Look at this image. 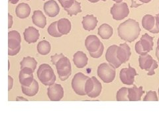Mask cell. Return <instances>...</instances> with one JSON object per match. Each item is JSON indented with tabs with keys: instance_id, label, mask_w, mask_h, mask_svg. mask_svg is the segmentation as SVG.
Masks as SVG:
<instances>
[{
	"instance_id": "cell-14",
	"label": "cell",
	"mask_w": 159,
	"mask_h": 119,
	"mask_svg": "<svg viewBox=\"0 0 159 119\" xmlns=\"http://www.w3.org/2000/svg\"><path fill=\"white\" fill-rule=\"evenodd\" d=\"M101 43L97 36L89 35L86 39L85 46L89 52H94L99 48Z\"/></svg>"
},
{
	"instance_id": "cell-19",
	"label": "cell",
	"mask_w": 159,
	"mask_h": 119,
	"mask_svg": "<svg viewBox=\"0 0 159 119\" xmlns=\"http://www.w3.org/2000/svg\"><path fill=\"white\" fill-rule=\"evenodd\" d=\"M31 11V7L27 3H21L18 4L17 6L16 9V14L17 17L20 19H26L29 16Z\"/></svg>"
},
{
	"instance_id": "cell-9",
	"label": "cell",
	"mask_w": 159,
	"mask_h": 119,
	"mask_svg": "<svg viewBox=\"0 0 159 119\" xmlns=\"http://www.w3.org/2000/svg\"><path fill=\"white\" fill-rule=\"evenodd\" d=\"M117 45H112L109 46L106 54V59L109 64H111L113 66L116 68H118L121 66V62L119 60L117 55Z\"/></svg>"
},
{
	"instance_id": "cell-37",
	"label": "cell",
	"mask_w": 159,
	"mask_h": 119,
	"mask_svg": "<svg viewBox=\"0 0 159 119\" xmlns=\"http://www.w3.org/2000/svg\"><path fill=\"white\" fill-rule=\"evenodd\" d=\"M150 32L153 34L159 33V14H157L156 15L155 26L151 30Z\"/></svg>"
},
{
	"instance_id": "cell-29",
	"label": "cell",
	"mask_w": 159,
	"mask_h": 119,
	"mask_svg": "<svg viewBox=\"0 0 159 119\" xmlns=\"http://www.w3.org/2000/svg\"><path fill=\"white\" fill-rule=\"evenodd\" d=\"M20 65H21V68H30L33 69V70H35V69L37 68V62L36 61V60L34 58L27 56V57H25L23 60L20 63Z\"/></svg>"
},
{
	"instance_id": "cell-44",
	"label": "cell",
	"mask_w": 159,
	"mask_h": 119,
	"mask_svg": "<svg viewBox=\"0 0 159 119\" xmlns=\"http://www.w3.org/2000/svg\"><path fill=\"white\" fill-rule=\"evenodd\" d=\"M139 1H140L142 3H148L151 2V0H139Z\"/></svg>"
},
{
	"instance_id": "cell-15",
	"label": "cell",
	"mask_w": 159,
	"mask_h": 119,
	"mask_svg": "<svg viewBox=\"0 0 159 119\" xmlns=\"http://www.w3.org/2000/svg\"><path fill=\"white\" fill-rule=\"evenodd\" d=\"M144 91L143 87L140 86L137 87L134 85L133 87L128 88V98L130 101H138L141 99V97L143 95Z\"/></svg>"
},
{
	"instance_id": "cell-13",
	"label": "cell",
	"mask_w": 159,
	"mask_h": 119,
	"mask_svg": "<svg viewBox=\"0 0 159 119\" xmlns=\"http://www.w3.org/2000/svg\"><path fill=\"white\" fill-rule=\"evenodd\" d=\"M21 38L16 31H11L8 33V48L15 49L21 46Z\"/></svg>"
},
{
	"instance_id": "cell-51",
	"label": "cell",
	"mask_w": 159,
	"mask_h": 119,
	"mask_svg": "<svg viewBox=\"0 0 159 119\" xmlns=\"http://www.w3.org/2000/svg\"><path fill=\"white\" fill-rule=\"evenodd\" d=\"M158 94H159V89H158Z\"/></svg>"
},
{
	"instance_id": "cell-8",
	"label": "cell",
	"mask_w": 159,
	"mask_h": 119,
	"mask_svg": "<svg viewBox=\"0 0 159 119\" xmlns=\"http://www.w3.org/2000/svg\"><path fill=\"white\" fill-rule=\"evenodd\" d=\"M33 72V69L30 68H21V71L19 72V82L21 86H29L31 85L34 80Z\"/></svg>"
},
{
	"instance_id": "cell-41",
	"label": "cell",
	"mask_w": 159,
	"mask_h": 119,
	"mask_svg": "<svg viewBox=\"0 0 159 119\" xmlns=\"http://www.w3.org/2000/svg\"><path fill=\"white\" fill-rule=\"evenodd\" d=\"M8 81H9V83H8V91H10L12 89L13 87V78L9 76H8Z\"/></svg>"
},
{
	"instance_id": "cell-31",
	"label": "cell",
	"mask_w": 159,
	"mask_h": 119,
	"mask_svg": "<svg viewBox=\"0 0 159 119\" xmlns=\"http://www.w3.org/2000/svg\"><path fill=\"white\" fill-rule=\"evenodd\" d=\"M47 31L50 35L53 37H61L62 36V34L59 32L58 29L57 21L53 22L50 24L47 29Z\"/></svg>"
},
{
	"instance_id": "cell-48",
	"label": "cell",
	"mask_w": 159,
	"mask_h": 119,
	"mask_svg": "<svg viewBox=\"0 0 159 119\" xmlns=\"http://www.w3.org/2000/svg\"><path fill=\"white\" fill-rule=\"evenodd\" d=\"M157 49L159 51V38H158V41H157Z\"/></svg>"
},
{
	"instance_id": "cell-32",
	"label": "cell",
	"mask_w": 159,
	"mask_h": 119,
	"mask_svg": "<svg viewBox=\"0 0 159 119\" xmlns=\"http://www.w3.org/2000/svg\"><path fill=\"white\" fill-rule=\"evenodd\" d=\"M116 99L118 101H127L128 98V88L122 87L117 91Z\"/></svg>"
},
{
	"instance_id": "cell-24",
	"label": "cell",
	"mask_w": 159,
	"mask_h": 119,
	"mask_svg": "<svg viewBox=\"0 0 159 119\" xmlns=\"http://www.w3.org/2000/svg\"><path fill=\"white\" fill-rule=\"evenodd\" d=\"M113 28L108 24L104 23L98 29V34L103 39H109L113 35Z\"/></svg>"
},
{
	"instance_id": "cell-12",
	"label": "cell",
	"mask_w": 159,
	"mask_h": 119,
	"mask_svg": "<svg viewBox=\"0 0 159 119\" xmlns=\"http://www.w3.org/2000/svg\"><path fill=\"white\" fill-rule=\"evenodd\" d=\"M24 38L27 43H35L39 38L40 34L38 30L33 27H29L23 33Z\"/></svg>"
},
{
	"instance_id": "cell-17",
	"label": "cell",
	"mask_w": 159,
	"mask_h": 119,
	"mask_svg": "<svg viewBox=\"0 0 159 119\" xmlns=\"http://www.w3.org/2000/svg\"><path fill=\"white\" fill-rule=\"evenodd\" d=\"M73 62L78 68H83L88 64V58L85 53L82 51H78L73 56Z\"/></svg>"
},
{
	"instance_id": "cell-40",
	"label": "cell",
	"mask_w": 159,
	"mask_h": 119,
	"mask_svg": "<svg viewBox=\"0 0 159 119\" xmlns=\"http://www.w3.org/2000/svg\"><path fill=\"white\" fill-rule=\"evenodd\" d=\"M62 56H63V54H54V56H51V62H52V63L54 65V64H56V62Z\"/></svg>"
},
{
	"instance_id": "cell-42",
	"label": "cell",
	"mask_w": 159,
	"mask_h": 119,
	"mask_svg": "<svg viewBox=\"0 0 159 119\" xmlns=\"http://www.w3.org/2000/svg\"><path fill=\"white\" fill-rule=\"evenodd\" d=\"M8 28L11 29L13 25V17L9 13H8Z\"/></svg>"
},
{
	"instance_id": "cell-49",
	"label": "cell",
	"mask_w": 159,
	"mask_h": 119,
	"mask_svg": "<svg viewBox=\"0 0 159 119\" xmlns=\"http://www.w3.org/2000/svg\"><path fill=\"white\" fill-rule=\"evenodd\" d=\"M113 1H114L115 2H116V3H121V2H123V0H113Z\"/></svg>"
},
{
	"instance_id": "cell-52",
	"label": "cell",
	"mask_w": 159,
	"mask_h": 119,
	"mask_svg": "<svg viewBox=\"0 0 159 119\" xmlns=\"http://www.w3.org/2000/svg\"><path fill=\"white\" fill-rule=\"evenodd\" d=\"M158 14H159V13H158Z\"/></svg>"
},
{
	"instance_id": "cell-46",
	"label": "cell",
	"mask_w": 159,
	"mask_h": 119,
	"mask_svg": "<svg viewBox=\"0 0 159 119\" xmlns=\"http://www.w3.org/2000/svg\"><path fill=\"white\" fill-rule=\"evenodd\" d=\"M156 56H157V58L158 59V61L159 62V51L157 49H156Z\"/></svg>"
},
{
	"instance_id": "cell-30",
	"label": "cell",
	"mask_w": 159,
	"mask_h": 119,
	"mask_svg": "<svg viewBox=\"0 0 159 119\" xmlns=\"http://www.w3.org/2000/svg\"><path fill=\"white\" fill-rule=\"evenodd\" d=\"M66 11H67L68 14L70 16H73V15H76L79 13L82 12V8H81V3L77 2L76 0L74 1L72 6L67 9H64Z\"/></svg>"
},
{
	"instance_id": "cell-7",
	"label": "cell",
	"mask_w": 159,
	"mask_h": 119,
	"mask_svg": "<svg viewBox=\"0 0 159 119\" xmlns=\"http://www.w3.org/2000/svg\"><path fill=\"white\" fill-rule=\"evenodd\" d=\"M47 95L52 101H59L64 97V89L61 84L54 83L47 89Z\"/></svg>"
},
{
	"instance_id": "cell-18",
	"label": "cell",
	"mask_w": 159,
	"mask_h": 119,
	"mask_svg": "<svg viewBox=\"0 0 159 119\" xmlns=\"http://www.w3.org/2000/svg\"><path fill=\"white\" fill-rule=\"evenodd\" d=\"M98 23V19L93 15H87L83 17L82 25L86 31H93L96 29Z\"/></svg>"
},
{
	"instance_id": "cell-27",
	"label": "cell",
	"mask_w": 159,
	"mask_h": 119,
	"mask_svg": "<svg viewBox=\"0 0 159 119\" xmlns=\"http://www.w3.org/2000/svg\"><path fill=\"white\" fill-rule=\"evenodd\" d=\"M92 79L94 82V86L92 91L88 94V96L91 98H96L101 94L102 90V83L99 82V80L96 77L93 76Z\"/></svg>"
},
{
	"instance_id": "cell-45",
	"label": "cell",
	"mask_w": 159,
	"mask_h": 119,
	"mask_svg": "<svg viewBox=\"0 0 159 119\" xmlns=\"http://www.w3.org/2000/svg\"><path fill=\"white\" fill-rule=\"evenodd\" d=\"M19 0H9V3H11V4H16Z\"/></svg>"
},
{
	"instance_id": "cell-1",
	"label": "cell",
	"mask_w": 159,
	"mask_h": 119,
	"mask_svg": "<svg viewBox=\"0 0 159 119\" xmlns=\"http://www.w3.org/2000/svg\"><path fill=\"white\" fill-rule=\"evenodd\" d=\"M139 24L135 20L129 19L119 24L117 29L118 35L124 41L132 42L139 37L141 33Z\"/></svg>"
},
{
	"instance_id": "cell-34",
	"label": "cell",
	"mask_w": 159,
	"mask_h": 119,
	"mask_svg": "<svg viewBox=\"0 0 159 119\" xmlns=\"http://www.w3.org/2000/svg\"><path fill=\"white\" fill-rule=\"evenodd\" d=\"M94 86V82L92 77H88L87 79V81L86 82V85H85V93L86 95H88V94L90 93Z\"/></svg>"
},
{
	"instance_id": "cell-22",
	"label": "cell",
	"mask_w": 159,
	"mask_h": 119,
	"mask_svg": "<svg viewBox=\"0 0 159 119\" xmlns=\"http://www.w3.org/2000/svg\"><path fill=\"white\" fill-rule=\"evenodd\" d=\"M152 57L149 55L148 54H144V55H141L139 58V66H140L141 69H145L146 71H148V69L151 68L152 64L154 62Z\"/></svg>"
},
{
	"instance_id": "cell-23",
	"label": "cell",
	"mask_w": 159,
	"mask_h": 119,
	"mask_svg": "<svg viewBox=\"0 0 159 119\" xmlns=\"http://www.w3.org/2000/svg\"><path fill=\"white\" fill-rule=\"evenodd\" d=\"M21 90L23 94L29 97H33L37 95L39 91V83L34 79L31 86H21Z\"/></svg>"
},
{
	"instance_id": "cell-25",
	"label": "cell",
	"mask_w": 159,
	"mask_h": 119,
	"mask_svg": "<svg viewBox=\"0 0 159 119\" xmlns=\"http://www.w3.org/2000/svg\"><path fill=\"white\" fill-rule=\"evenodd\" d=\"M155 24V17L151 15L147 14L142 19L143 27L147 31H150Z\"/></svg>"
},
{
	"instance_id": "cell-2",
	"label": "cell",
	"mask_w": 159,
	"mask_h": 119,
	"mask_svg": "<svg viewBox=\"0 0 159 119\" xmlns=\"http://www.w3.org/2000/svg\"><path fill=\"white\" fill-rule=\"evenodd\" d=\"M37 77L44 86L53 85L56 81V76L53 69L47 64H43L37 70Z\"/></svg>"
},
{
	"instance_id": "cell-28",
	"label": "cell",
	"mask_w": 159,
	"mask_h": 119,
	"mask_svg": "<svg viewBox=\"0 0 159 119\" xmlns=\"http://www.w3.org/2000/svg\"><path fill=\"white\" fill-rule=\"evenodd\" d=\"M51 46L47 41H40L37 44V51L41 55H47L51 52Z\"/></svg>"
},
{
	"instance_id": "cell-20",
	"label": "cell",
	"mask_w": 159,
	"mask_h": 119,
	"mask_svg": "<svg viewBox=\"0 0 159 119\" xmlns=\"http://www.w3.org/2000/svg\"><path fill=\"white\" fill-rule=\"evenodd\" d=\"M139 42H140L141 45L142 46L143 50L145 51L146 53H148L152 51L154 45L152 37H151L147 33H146L142 36Z\"/></svg>"
},
{
	"instance_id": "cell-39",
	"label": "cell",
	"mask_w": 159,
	"mask_h": 119,
	"mask_svg": "<svg viewBox=\"0 0 159 119\" xmlns=\"http://www.w3.org/2000/svg\"><path fill=\"white\" fill-rule=\"evenodd\" d=\"M20 50H21V46L15 48V49H11V48H8V54L9 56H16L19 52Z\"/></svg>"
},
{
	"instance_id": "cell-3",
	"label": "cell",
	"mask_w": 159,
	"mask_h": 119,
	"mask_svg": "<svg viewBox=\"0 0 159 119\" xmlns=\"http://www.w3.org/2000/svg\"><path fill=\"white\" fill-rule=\"evenodd\" d=\"M98 75L104 83H111L116 77V68L109 63L101 64L98 68Z\"/></svg>"
},
{
	"instance_id": "cell-38",
	"label": "cell",
	"mask_w": 159,
	"mask_h": 119,
	"mask_svg": "<svg viewBox=\"0 0 159 119\" xmlns=\"http://www.w3.org/2000/svg\"><path fill=\"white\" fill-rule=\"evenodd\" d=\"M158 68V63L156 60H154L152 66H151V68L148 69V73H147V75L148 76H153L155 74V69H157Z\"/></svg>"
},
{
	"instance_id": "cell-6",
	"label": "cell",
	"mask_w": 159,
	"mask_h": 119,
	"mask_svg": "<svg viewBox=\"0 0 159 119\" xmlns=\"http://www.w3.org/2000/svg\"><path fill=\"white\" fill-rule=\"evenodd\" d=\"M137 75L138 73H137L135 69L132 68L130 64H129V68H123L120 71L119 77H120V79L123 83L131 86L134 83L135 76Z\"/></svg>"
},
{
	"instance_id": "cell-16",
	"label": "cell",
	"mask_w": 159,
	"mask_h": 119,
	"mask_svg": "<svg viewBox=\"0 0 159 119\" xmlns=\"http://www.w3.org/2000/svg\"><path fill=\"white\" fill-rule=\"evenodd\" d=\"M32 21L34 25L43 29L47 24V18L41 10H36L33 13Z\"/></svg>"
},
{
	"instance_id": "cell-33",
	"label": "cell",
	"mask_w": 159,
	"mask_h": 119,
	"mask_svg": "<svg viewBox=\"0 0 159 119\" xmlns=\"http://www.w3.org/2000/svg\"><path fill=\"white\" fill-rule=\"evenodd\" d=\"M144 101H158V99L155 91H149L147 93L145 97L143 99Z\"/></svg>"
},
{
	"instance_id": "cell-50",
	"label": "cell",
	"mask_w": 159,
	"mask_h": 119,
	"mask_svg": "<svg viewBox=\"0 0 159 119\" xmlns=\"http://www.w3.org/2000/svg\"><path fill=\"white\" fill-rule=\"evenodd\" d=\"M102 1H103V2H106V1H107V0H102Z\"/></svg>"
},
{
	"instance_id": "cell-11",
	"label": "cell",
	"mask_w": 159,
	"mask_h": 119,
	"mask_svg": "<svg viewBox=\"0 0 159 119\" xmlns=\"http://www.w3.org/2000/svg\"><path fill=\"white\" fill-rule=\"evenodd\" d=\"M44 11L48 17H55L60 12V7L54 0H49L44 4Z\"/></svg>"
},
{
	"instance_id": "cell-36",
	"label": "cell",
	"mask_w": 159,
	"mask_h": 119,
	"mask_svg": "<svg viewBox=\"0 0 159 119\" xmlns=\"http://www.w3.org/2000/svg\"><path fill=\"white\" fill-rule=\"evenodd\" d=\"M75 0H58L59 3L61 4V6L64 9H67L70 7L74 3Z\"/></svg>"
},
{
	"instance_id": "cell-4",
	"label": "cell",
	"mask_w": 159,
	"mask_h": 119,
	"mask_svg": "<svg viewBox=\"0 0 159 119\" xmlns=\"http://www.w3.org/2000/svg\"><path fill=\"white\" fill-rule=\"evenodd\" d=\"M89 77L81 72H78L74 76L72 81L73 90L78 95H86L85 85Z\"/></svg>"
},
{
	"instance_id": "cell-5",
	"label": "cell",
	"mask_w": 159,
	"mask_h": 119,
	"mask_svg": "<svg viewBox=\"0 0 159 119\" xmlns=\"http://www.w3.org/2000/svg\"><path fill=\"white\" fill-rule=\"evenodd\" d=\"M110 13L113 19L120 21V20L126 18L129 15V9L126 3H116L113 4V6L111 8Z\"/></svg>"
},
{
	"instance_id": "cell-10",
	"label": "cell",
	"mask_w": 159,
	"mask_h": 119,
	"mask_svg": "<svg viewBox=\"0 0 159 119\" xmlns=\"http://www.w3.org/2000/svg\"><path fill=\"white\" fill-rule=\"evenodd\" d=\"M117 55L119 60L121 64H125L129 60L131 55V52L127 43L121 44L119 46L117 47Z\"/></svg>"
},
{
	"instance_id": "cell-35",
	"label": "cell",
	"mask_w": 159,
	"mask_h": 119,
	"mask_svg": "<svg viewBox=\"0 0 159 119\" xmlns=\"http://www.w3.org/2000/svg\"><path fill=\"white\" fill-rule=\"evenodd\" d=\"M103 50H104V46L103 43L102 42L100 46H99V48L97 50L96 52H89V55H90L92 58H98L99 57H101L103 54Z\"/></svg>"
},
{
	"instance_id": "cell-43",
	"label": "cell",
	"mask_w": 159,
	"mask_h": 119,
	"mask_svg": "<svg viewBox=\"0 0 159 119\" xmlns=\"http://www.w3.org/2000/svg\"><path fill=\"white\" fill-rule=\"evenodd\" d=\"M132 1V5L131 6V7H137L139 6H141V5H143L142 3H137L135 2V0H131Z\"/></svg>"
},
{
	"instance_id": "cell-47",
	"label": "cell",
	"mask_w": 159,
	"mask_h": 119,
	"mask_svg": "<svg viewBox=\"0 0 159 119\" xmlns=\"http://www.w3.org/2000/svg\"><path fill=\"white\" fill-rule=\"evenodd\" d=\"M88 1L91 3H97L99 1V0H88Z\"/></svg>"
},
{
	"instance_id": "cell-21",
	"label": "cell",
	"mask_w": 159,
	"mask_h": 119,
	"mask_svg": "<svg viewBox=\"0 0 159 119\" xmlns=\"http://www.w3.org/2000/svg\"><path fill=\"white\" fill-rule=\"evenodd\" d=\"M57 27L59 32L62 35H65L70 32L72 24L71 22L68 19L62 18L57 21Z\"/></svg>"
},
{
	"instance_id": "cell-26",
	"label": "cell",
	"mask_w": 159,
	"mask_h": 119,
	"mask_svg": "<svg viewBox=\"0 0 159 119\" xmlns=\"http://www.w3.org/2000/svg\"><path fill=\"white\" fill-rule=\"evenodd\" d=\"M57 73L58 74L59 78L61 79V81H65L71 76L72 73V66L70 62L68 63L67 66L64 67L61 69H57Z\"/></svg>"
}]
</instances>
